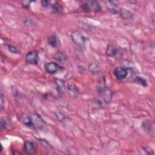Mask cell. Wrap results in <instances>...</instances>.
<instances>
[{"label":"cell","instance_id":"7a4b0ae2","mask_svg":"<svg viewBox=\"0 0 155 155\" xmlns=\"http://www.w3.org/2000/svg\"><path fill=\"white\" fill-rule=\"evenodd\" d=\"M71 38L73 43L78 47L85 48L88 42V38L85 37L82 33L78 31H74L71 34Z\"/></svg>","mask_w":155,"mask_h":155},{"label":"cell","instance_id":"ffe728a7","mask_svg":"<svg viewBox=\"0 0 155 155\" xmlns=\"http://www.w3.org/2000/svg\"><path fill=\"white\" fill-rule=\"evenodd\" d=\"M37 140L39 142V143L42 145V147H43L44 148L48 150L53 148V147L50 144V143L48 141H47L46 139H42V138H38Z\"/></svg>","mask_w":155,"mask_h":155},{"label":"cell","instance_id":"5bb4252c","mask_svg":"<svg viewBox=\"0 0 155 155\" xmlns=\"http://www.w3.org/2000/svg\"><path fill=\"white\" fill-rule=\"evenodd\" d=\"M47 42L48 44L52 47L53 48L57 47L58 45V37L55 33L51 32L49 34H48L47 36Z\"/></svg>","mask_w":155,"mask_h":155},{"label":"cell","instance_id":"7402d4cb","mask_svg":"<svg viewBox=\"0 0 155 155\" xmlns=\"http://www.w3.org/2000/svg\"><path fill=\"white\" fill-rule=\"evenodd\" d=\"M51 8L54 13H60L63 10L62 6L58 2H55L51 5Z\"/></svg>","mask_w":155,"mask_h":155},{"label":"cell","instance_id":"484cf974","mask_svg":"<svg viewBox=\"0 0 155 155\" xmlns=\"http://www.w3.org/2000/svg\"><path fill=\"white\" fill-rule=\"evenodd\" d=\"M81 9L84 12H89L90 11V8L89 6V4L88 3V1L87 2H84L82 5H81Z\"/></svg>","mask_w":155,"mask_h":155},{"label":"cell","instance_id":"5b68a950","mask_svg":"<svg viewBox=\"0 0 155 155\" xmlns=\"http://www.w3.org/2000/svg\"><path fill=\"white\" fill-rule=\"evenodd\" d=\"M44 68L48 73L51 74H55L64 70L63 67L55 62H48L45 63L44 65Z\"/></svg>","mask_w":155,"mask_h":155},{"label":"cell","instance_id":"cb8c5ba5","mask_svg":"<svg viewBox=\"0 0 155 155\" xmlns=\"http://www.w3.org/2000/svg\"><path fill=\"white\" fill-rule=\"evenodd\" d=\"M54 114L56 118L57 119V120H59V122H63L66 119V116L64 114H63L62 113L59 112V111L54 112Z\"/></svg>","mask_w":155,"mask_h":155},{"label":"cell","instance_id":"4316f807","mask_svg":"<svg viewBox=\"0 0 155 155\" xmlns=\"http://www.w3.org/2000/svg\"><path fill=\"white\" fill-rule=\"evenodd\" d=\"M33 2V1H21V4L22 5V7L25 8H27V9H28L30 8V4Z\"/></svg>","mask_w":155,"mask_h":155},{"label":"cell","instance_id":"7c38bea8","mask_svg":"<svg viewBox=\"0 0 155 155\" xmlns=\"http://www.w3.org/2000/svg\"><path fill=\"white\" fill-rule=\"evenodd\" d=\"M105 4L106 7L108 10L112 13L116 14L118 13L119 9H117L118 7V1H105Z\"/></svg>","mask_w":155,"mask_h":155},{"label":"cell","instance_id":"30bf717a","mask_svg":"<svg viewBox=\"0 0 155 155\" xmlns=\"http://www.w3.org/2000/svg\"><path fill=\"white\" fill-rule=\"evenodd\" d=\"M142 128L143 130L148 135L153 136L154 134L153 123L150 119L143 120L142 123Z\"/></svg>","mask_w":155,"mask_h":155},{"label":"cell","instance_id":"277c9868","mask_svg":"<svg viewBox=\"0 0 155 155\" xmlns=\"http://www.w3.org/2000/svg\"><path fill=\"white\" fill-rule=\"evenodd\" d=\"M131 71L132 69L130 67L125 66H119L114 68L113 70V74L116 79L119 81H122L128 76L130 71Z\"/></svg>","mask_w":155,"mask_h":155},{"label":"cell","instance_id":"44dd1931","mask_svg":"<svg viewBox=\"0 0 155 155\" xmlns=\"http://www.w3.org/2000/svg\"><path fill=\"white\" fill-rule=\"evenodd\" d=\"M23 24L28 27H33L36 25V22H35V21L28 17L24 18Z\"/></svg>","mask_w":155,"mask_h":155},{"label":"cell","instance_id":"2e32d148","mask_svg":"<svg viewBox=\"0 0 155 155\" xmlns=\"http://www.w3.org/2000/svg\"><path fill=\"white\" fill-rule=\"evenodd\" d=\"M90 10H92L96 13L100 12L101 11V7L99 2L97 1H88Z\"/></svg>","mask_w":155,"mask_h":155},{"label":"cell","instance_id":"d4e9b609","mask_svg":"<svg viewBox=\"0 0 155 155\" xmlns=\"http://www.w3.org/2000/svg\"><path fill=\"white\" fill-rule=\"evenodd\" d=\"M55 84L56 85V87L58 88V90L61 91L64 87V81L61 80V79H56L55 80Z\"/></svg>","mask_w":155,"mask_h":155},{"label":"cell","instance_id":"6da1fadb","mask_svg":"<svg viewBox=\"0 0 155 155\" xmlns=\"http://www.w3.org/2000/svg\"><path fill=\"white\" fill-rule=\"evenodd\" d=\"M105 79L104 77L101 78L97 81V91L101 99L106 104L111 102L113 97V91L106 85Z\"/></svg>","mask_w":155,"mask_h":155},{"label":"cell","instance_id":"ac0fdd59","mask_svg":"<svg viewBox=\"0 0 155 155\" xmlns=\"http://www.w3.org/2000/svg\"><path fill=\"white\" fill-rule=\"evenodd\" d=\"M133 82L138 84V85H141L143 87H147L148 86L147 80L145 78L142 77V76H136L133 79Z\"/></svg>","mask_w":155,"mask_h":155},{"label":"cell","instance_id":"d6986e66","mask_svg":"<svg viewBox=\"0 0 155 155\" xmlns=\"http://www.w3.org/2000/svg\"><path fill=\"white\" fill-rule=\"evenodd\" d=\"M53 57L55 60H56L60 62H62V63L65 62L67 59L66 55L63 52H61V51L56 52L53 54Z\"/></svg>","mask_w":155,"mask_h":155},{"label":"cell","instance_id":"3957f363","mask_svg":"<svg viewBox=\"0 0 155 155\" xmlns=\"http://www.w3.org/2000/svg\"><path fill=\"white\" fill-rule=\"evenodd\" d=\"M31 119L33 130L36 131L42 130L45 127V122L42 116L38 113H32L29 114Z\"/></svg>","mask_w":155,"mask_h":155},{"label":"cell","instance_id":"9a60e30c","mask_svg":"<svg viewBox=\"0 0 155 155\" xmlns=\"http://www.w3.org/2000/svg\"><path fill=\"white\" fill-rule=\"evenodd\" d=\"M12 127V124L11 121L7 117H2L1 119L0 128L1 131L8 130L10 127Z\"/></svg>","mask_w":155,"mask_h":155},{"label":"cell","instance_id":"9c48e42d","mask_svg":"<svg viewBox=\"0 0 155 155\" xmlns=\"http://www.w3.org/2000/svg\"><path fill=\"white\" fill-rule=\"evenodd\" d=\"M37 143L34 141L27 140L24 143V150L28 154H33L36 153Z\"/></svg>","mask_w":155,"mask_h":155},{"label":"cell","instance_id":"603a6c76","mask_svg":"<svg viewBox=\"0 0 155 155\" xmlns=\"http://www.w3.org/2000/svg\"><path fill=\"white\" fill-rule=\"evenodd\" d=\"M5 47H6V48L7 49V50L8 51H10V53L15 54H20L21 52L15 46L12 45H9V44H7L5 45Z\"/></svg>","mask_w":155,"mask_h":155},{"label":"cell","instance_id":"4fadbf2b","mask_svg":"<svg viewBox=\"0 0 155 155\" xmlns=\"http://www.w3.org/2000/svg\"><path fill=\"white\" fill-rule=\"evenodd\" d=\"M119 16L124 19L125 20H132L133 19V14L130 10L124 8H120L118 10L117 13Z\"/></svg>","mask_w":155,"mask_h":155},{"label":"cell","instance_id":"ba28073f","mask_svg":"<svg viewBox=\"0 0 155 155\" xmlns=\"http://www.w3.org/2000/svg\"><path fill=\"white\" fill-rule=\"evenodd\" d=\"M120 50L116 47V45L113 44L112 42H110L108 44L107 50H106V55L108 57L116 58L120 55Z\"/></svg>","mask_w":155,"mask_h":155},{"label":"cell","instance_id":"e0dca14e","mask_svg":"<svg viewBox=\"0 0 155 155\" xmlns=\"http://www.w3.org/2000/svg\"><path fill=\"white\" fill-rule=\"evenodd\" d=\"M88 70L91 73L93 74H97L101 72L99 66L95 62L90 63L88 66Z\"/></svg>","mask_w":155,"mask_h":155},{"label":"cell","instance_id":"8992f818","mask_svg":"<svg viewBox=\"0 0 155 155\" xmlns=\"http://www.w3.org/2000/svg\"><path fill=\"white\" fill-rule=\"evenodd\" d=\"M66 90L68 95L73 99H77L79 96V90L78 87L71 82H69L67 84Z\"/></svg>","mask_w":155,"mask_h":155},{"label":"cell","instance_id":"83f0119b","mask_svg":"<svg viewBox=\"0 0 155 155\" xmlns=\"http://www.w3.org/2000/svg\"><path fill=\"white\" fill-rule=\"evenodd\" d=\"M1 99H0V105H1V110H2L4 108V102H5V96L4 95L2 94V93H1Z\"/></svg>","mask_w":155,"mask_h":155},{"label":"cell","instance_id":"8fae6325","mask_svg":"<svg viewBox=\"0 0 155 155\" xmlns=\"http://www.w3.org/2000/svg\"><path fill=\"white\" fill-rule=\"evenodd\" d=\"M19 120L24 125H25L28 128L33 130V124L31 122V119L30 114L27 113H22L19 116Z\"/></svg>","mask_w":155,"mask_h":155},{"label":"cell","instance_id":"52a82bcc","mask_svg":"<svg viewBox=\"0 0 155 155\" xmlns=\"http://www.w3.org/2000/svg\"><path fill=\"white\" fill-rule=\"evenodd\" d=\"M39 54L36 50L28 51L25 55V62L31 65H38L39 62Z\"/></svg>","mask_w":155,"mask_h":155},{"label":"cell","instance_id":"f1b7e54d","mask_svg":"<svg viewBox=\"0 0 155 155\" xmlns=\"http://www.w3.org/2000/svg\"><path fill=\"white\" fill-rule=\"evenodd\" d=\"M41 3L42 7H45V8L48 7L49 6V5H50V1H45V0L41 1Z\"/></svg>","mask_w":155,"mask_h":155}]
</instances>
